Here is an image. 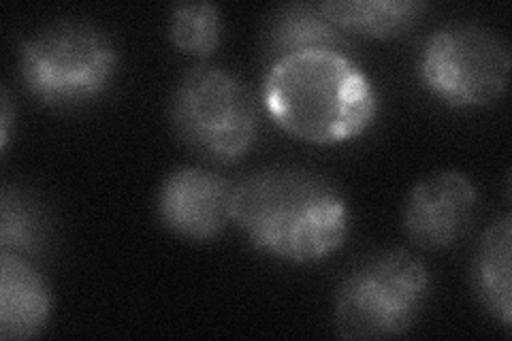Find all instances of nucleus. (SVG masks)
Listing matches in <instances>:
<instances>
[{
  "label": "nucleus",
  "instance_id": "nucleus-1",
  "mask_svg": "<svg viewBox=\"0 0 512 341\" xmlns=\"http://www.w3.org/2000/svg\"><path fill=\"white\" fill-rule=\"evenodd\" d=\"M231 216L256 250L293 265L325 261L350 233L342 192L297 167H269L244 177L235 184Z\"/></svg>",
  "mask_w": 512,
  "mask_h": 341
},
{
  "label": "nucleus",
  "instance_id": "nucleus-2",
  "mask_svg": "<svg viewBox=\"0 0 512 341\" xmlns=\"http://www.w3.org/2000/svg\"><path fill=\"white\" fill-rule=\"evenodd\" d=\"M263 103L282 131L314 145L357 139L378 113V92L342 50H306L269 64Z\"/></svg>",
  "mask_w": 512,
  "mask_h": 341
},
{
  "label": "nucleus",
  "instance_id": "nucleus-3",
  "mask_svg": "<svg viewBox=\"0 0 512 341\" xmlns=\"http://www.w3.org/2000/svg\"><path fill=\"white\" fill-rule=\"evenodd\" d=\"M431 273L419 256L393 248L365 258L335 292V331L344 339H387L410 331L425 312Z\"/></svg>",
  "mask_w": 512,
  "mask_h": 341
},
{
  "label": "nucleus",
  "instance_id": "nucleus-4",
  "mask_svg": "<svg viewBox=\"0 0 512 341\" xmlns=\"http://www.w3.org/2000/svg\"><path fill=\"white\" fill-rule=\"evenodd\" d=\"M171 124L186 148L216 165L242 160L259 131V109L242 77L201 62L184 73L171 96Z\"/></svg>",
  "mask_w": 512,
  "mask_h": 341
},
{
  "label": "nucleus",
  "instance_id": "nucleus-5",
  "mask_svg": "<svg viewBox=\"0 0 512 341\" xmlns=\"http://www.w3.org/2000/svg\"><path fill=\"white\" fill-rule=\"evenodd\" d=\"M118 50L88 22H54L22 43L20 73L26 90L52 109L88 105L111 86Z\"/></svg>",
  "mask_w": 512,
  "mask_h": 341
},
{
  "label": "nucleus",
  "instance_id": "nucleus-6",
  "mask_svg": "<svg viewBox=\"0 0 512 341\" xmlns=\"http://www.w3.org/2000/svg\"><path fill=\"white\" fill-rule=\"evenodd\" d=\"M510 50L498 32L480 24H446L421 47V84L453 109H480L500 101L510 79Z\"/></svg>",
  "mask_w": 512,
  "mask_h": 341
},
{
  "label": "nucleus",
  "instance_id": "nucleus-7",
  "mask_svg": "<svg viewBox=\"0 0 512 341\" xmlns=\"http://www.w3.org/2000/svg\"><path fill=\"white\" fill-rule=\"evenodd\" d=\"M235 184L201 167L173 169L156 194L160 224L186 241L207 243L220 237L233 222Z\"/></svg>",
  "mask_w": 512,
  "mask_h": 341
},
{
  "label": "nucleus",
  "instance_id": "nucleus-8",
  "mask_svg": "<svg viewBox=\"0 0 512 341\" xmlns=\"http://www.w3.org/2000/svg\"><path fill=\"white\" fill-rule=\"evenodd\" d=\"M478 209V190L466 173L436 171L416 182L404 207V231L425 250H448L468 235Z\"/></svg>",
  "mask_w": 512,
  "mask_h": 341
},
{
  "label": "nucleus",
  "instance_id": "nucleus-9",
  "mask_svg": "<svg viewBox=\"0 0 512 341\" xmlns=\"http://www.w3.org/2000/svg\"><path fill=\"white\" fill-rule=\"evenodd\" d=\"M52 314V290L26 256H0V337H37Z\"/></svg>",
  "mask_w": 512,
  "mask_h": 341
},
{
  "label": "nucleus",
  "instance_id": "nucleus-10",
  "mask_svg": "<svg viewBox=\"0 0 512 341\" xmlns=\"http://www.w3.org/2000/svg\"><path fill=\"white\" fill-rule=\"evenodd\" d=\"M344 32L327 20L320 3H293L274 11L265 26V50L271 62L306 50H342Z\"/></svg>",
  "mask_w": 512,
  "mask_h": 341
},
{
  "label": "nucleus",
  "instance_id": "nucleus-11",
  "mask_svg": "<svg viewBox=\"0 0 512 341\" xmlns=\"http://www.w3.org/2000/svg\"><path fill=\"white\" fill-rule=\"evenodd\" d=\"M510 254H512V218L510 214L493 220L480 237L474 258V292L480 305L498 320L506 331L512 322L510 292Z\"/></svg>",
  "mask_w": 512,
  "mask_h": 341
},
{
  "label": "nucleus",
  "instance_id": "nucleus-12",
  "mask_svg": "<svg viewBox=\"0 0 512 341\" xmlns=\"http://www.w3.org/2000/svg\"><path fill=\"white\" fill-rule=\"evenodd\" d=\"M421 0H325L320 9L342 32L359 37L391 39L402 35L427 11Z\"/></svg>",
  "mask_w": 512,
  "mask_h": 341
},
{
  "label": "nucleus",
  "instance_id": "nucleus-13",
  "mask_svg": "<svg viewBox=\"0 0 512 341\" xmlns=\"http://www.w3.org/2000/svg\"><path fill=\"white\" fill-rule=\"evenodd\" d=\"M169 37L171 43L188 56H212L222 37L220 9L207 0L175 5L169 18Z\"/></svg>",
  "mask_w": 512,
  "mask_h": 341
},
{
  "label": "nucleus",
  "instance_id": "nucleus-14",
  "mask_svg": "<svg viewBox=\"0 0 512 341\" xmlns=\"http://www.w3.org/2000/svg\"><path fill=\"white\" fill-rule=\"evenodd\" d=\"M45 241V216L28 194L3 188L0 197V246L3 252L35 254Z\"/></svg>",
  "mask_w": 512,
  "mask_h": 341
},
{
  "label": "nucleus",
  "instance_id": "nucleus-15",
  "mask_svg": "<svg viewBox=\"0 0 512 341\" xmlns=\"http://www.w3.org/2000/svg\"><path fill=\"white\" fill-rule=\"evenodd\" d=\"M0 107H3V111H0V148L7 150L9 131H11V120H13L11 101H9L7 90H3V103H0Z\"/></svg>",
  "mask_w": 512,
  "mask_h": 341
}]
</instances>
